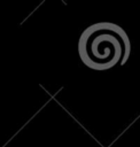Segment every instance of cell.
Returning <instances> with one entry per match:
<instances>
[{
    "mask_svg": "<svg viewBox=\"0 0 140 147\" xmlns=\"http://www.w3.org/2000/svg\"><path fill=\"white\" fill-rule=\"evenodd\" d=\"M131 42L125 30L111 22H99L87 26L78 40V54L90 69L103 71L129 59Z\"/></svg>",
    "mask_w": 140,
    "mask_h": 147,
    "instance_id": "cell-1",
    "label": "cell"
}]
</instances>
